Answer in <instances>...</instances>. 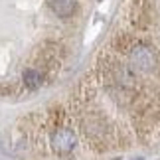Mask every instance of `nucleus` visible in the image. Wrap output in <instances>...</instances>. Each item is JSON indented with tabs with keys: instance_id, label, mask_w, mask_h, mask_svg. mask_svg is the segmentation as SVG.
Here are the masks:
<instances>
[{
	"instance_id": "1",
	"label": "nucleus",
	"mask_w": 160,
	"mask_h": 160,
	"mask_svg": "<svg viewBox=\"0 0 160 160\" xmlns=\"http://www.w3.org/2000/svg\"><path fill=\"white\" fill-rule=\"evenodd\" d=\"M75 146V134L67 128H58L53 134H52V148L53 152L58 154H67V152L73 150Z\"/></svg>"
},
{
	"instance_id": "2",
	"label": "nucleus",
	"mask_w": 160,
	"mask_h": 160,
	"mask_svg": "<svg viewBox=\"0 0 160 160\" xmlns=\"http://www.w3.org/2000/svg\"><path fill=\"white\" fill-rule=\"evenodd\" d=\"M131 61L132 65L140 71H148L154 67V53H152L150 48H146L142 44H138L134 50L131 52Z\"/></svg>"
},
{
	"instance_id": "3",
	"label": "nucleus",
	"mask_w": 160,
	"mask_h": 160,
	"mask_svg": "<svg viewBox=\"0 0 160 160\" xmlns=\"http://www.w3.org/2000/svg\"><path fill=\"white\" fill-rule=\"evenodd\" d=\"M50 6L59 18H69L75 12V0H52Z\"/></svg>"
},
{
	"instance_id": "4",
	"label": "nucleus",
	"mask_w": 160,
	"mask_h": 160,
	"mask_svg": "<svg viewBox=\"0 0 160 160\" xmlns=\"http://www.w3.org/2000/svg\"><path fill=\"white\" fill-rule=\"evenodd\" d=\"M22 77H24L26 87H30V89H38L42 85V75H40V71H36V69H26Z\"/></svg>"
},
{
	"instance_id": "5",
	"label": "nucleus",
	"mask_w": 160,
	"mask_h": 160,
	"mask_svg": "<svg viewBox=\"0 0 160 160\" xmlns=\"http://www.w3.org/2000/svg\"><path fill=\"white\" fill-rule=\"evenodd\" d=\"M138 160H142V158H138Z\"/></svg>"
}]
</instances>
